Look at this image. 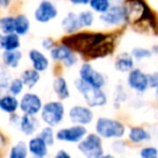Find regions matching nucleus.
<instances>
[{
	"label": "nucleus",
	"instance_id": "1",
	"mask_svg": "<svg viewBox=\"0 0 158 158\" xmlns=\"http://www.w3.org/2000/svg\"><path fill=\"white\" fill-rule=\"evenodd\" d=\"M108 38L107 35L103 33H75L66 36L62 39V44L67 46L72 51L85 54V56L92 52L99 44L104 42Z\"/></svg>",
	"mask_w": 158,
	"mask_h": 158
},
{
	"label": "nucleus",
	"instance_id": "2",
	"mask_svg": "<svg viewBox=\"0 0 158 158\" xmlns=\"http://www.w3.org/2000/svg\"><path fill=\"white\" fill-rule=\"evenodd\" d=\"M75 88L82 95L89 107H101L107 104V95L102 89L89 86L80 78L75 80Z\"/></svg>",
	"mask_w": 158,
	"mask_h": 158
},
{
	"label": "nucleus",
	"instance_id": "3",
	"mask_svg": "<svg viewBox=\"0 0 158 158\" xmlns=\"http://www.w3.org/2000/svg\"><path fill=\"white\" fill-rule=\"evenodd\" d=\"M95 133L102 139H120L125 135L126 127L116 119L100 117L95 123Z\"/></svg>",
	"mask_w": 158,
	"mask_h": 158
},
{
	"label": "nucleus",
	"instance_id": "4",
	"mask_svg": "<svg viewBox=\"0 0 158 158\" xmlns=\"http://www.w3.org/2000/svg\"><path fill=\"white\" fill-rule=\"evenodd\" d=\"M65 107L60 101H50L42 106L40 112L41 120L49 127H56L63 121Z\"/></svg>",
	"mask_w": 158,
	"mask_h": 158
},
{
	"label": "nucleus",
	"instance_id": "5",
	"mask_svg": "<svg viewBox=\"0 0 158 158\" xmlns=\"http://www.w3.org/2000/svg\"><path fill=\"white\" fill-rule=\"evenodd\" d=\"M78 151L86 158H100L104 155L102 138L97 133H89L78 143Z\"/></svg>",
	"mask_w": 158,
	"mask_h": 158
},
{
	"label": "nucleus",
	"instance_id": "6",
	"mask_svg": "<svg viewBox=\"0 0 158 158\" xmlns=\"http://www.w3.org/2000/svg\"><path fill=\"white\" fill-rule=\"evenodd\" d=\"M123 9L126 13V21L130 23H138L143 19L152 15V12L143 0H126Z\"/></svg>",
	"mask_w": 158,
	"mask_h": 158
},
{
	"label": "nucleus",
	"instance_id": "7",
	"mask_svg": "<svg viewBox=\"0 0 158 158\" xmlns=\"http://www.w3.org/2000/svg\"><path fill=\"white\" fill-rule=\"evenodd\" d=\"M79 78L89 86L98 89H102L106 84L105 76L89 63H84L79 68Z\"/></svg>",
	"mask_w": 158,
	"mask_h": 158
},
{
	"label": "nucleus",
	"instance_id": "8",
	"mask_svg": "<svg viewBox=\"0 0 158 158\" xmlns=\"http://www.w3.org/2000/svg\"><path fill=\"white\" fill-rule=\"evenodd\" d=\"M87 134H88V130L85 126L74 125L57 130L55 133V139L60 142L77 143L78 144Z\"/></svg>",
	"mask_w": 158,
	"mask_h": 158
},
{
	"label": "nucleus",
	"instance_id": "9",
	"mask_svg": "<svg viewBox=\"0 0 158 158\" xmlns=\"http://www.w3.org/2000/svg\"><path fill=\"white\" fill-rule=\"evenodd\" d=\"M42 100L36 93H25L20 100V110L25 115L36 116L42 110Z\"/></svg>",
	"mask_w": 158,
	"mask_h": 158
},
{
	"label": "nucleus",
	"instance_id": "10",
	"mask_svg": "<svg viewBox=\"0 0 158 158\" xmlns=\"http://www.w3.org/2000/svg\"><path fill=\"white\" fill-rule=\"evenodd\" d=\"M68 117H69L70 121L75 125L79 126H85L92 123L93 114L92 110L89 106H82V105H75L69 110L68 113Z\"/></svg>",
	"mask_w": 158,
	"mask_h": 158
},
{
	"label": "nucleus",
	"instance_id": "11",
	"mask_svg": "<svg viewBox=\"0 0 158 158\" xmlns=\"http://www.w3.org/2000/svg\"><path fill=\"white\" fill-rule=\"evenodd\" d=\"M59 14L56 6L50 0H42L40 1L38 7L36 8L35 13V20L39 23H48L50 21L54 20Z\"/></svg>",
	"mask_w": 158,
	"mask_h": 158
},
{
	"label": "nucleus",
	"instance_id": "12",
	"mask_svg": "<svg viewBox=\"0 0 158 158\" xmlns=\"http://www.w3.org/2000/svg\"><path fill=\"white\" fill-rule=\"evenodd\" d=\"M127 84L135 92L143 93L148 89V75L139 68H133L127 77Z\"/></svg>",
	"mask_w": 158,
	"mask_h": 158
},
{
	"label": "nucleus",
	"instance_id": "13",
	"mask_svg": "<svg viewBox=\"0 0 158 158\" xmlns=\"http://www.w3.org/2000/svg\"><path fill=\"white\" fill-rule=\"evenodd\" d=\"M100 20L106 25L118 26L126 21V13L123 6L115 5L112 6L105 13L100 15Z\"/></svg>",
	"mask_w": 158,
	"mask_h": 158
},
{
	"label": "nucleus",
	"instance_id": "14",
	"mask_svg": "<svg viewBox=\"0 0 158 158\" xmlns=\"http://www.w3.org/2000/svg\"><path fill=\"white\" fill-rule=\"evenodd\" d=\"M28 152L34 158H46L49 153V146L40 136L36 135L29 140Z\"/></svg>",
	"mask_w": 158,
	"mask_h": 158
},
{
	"label": "nucleus",
	"instance_id": "15",
	"mask_svg": "<svg viewBox=\"0 0 158 158\" xmlns=\"http://www.w3.org/2000/svg\"><path fill=\"white\" fill-rule=\"evenodd\" d=\"M28 57L31 60L33 68L37 72H46L49 68V65H50L49 59L41 51L37 50V49H31L28 52Z\"/></svg>",
	"mask_w": 158,
	"mask_h": 158
},
{
	"label": "nucleus",
	"instance_id": "16",
	"mask_svg": "<svg viewBox=\"0 0 158 158\" xmlns=\"http://www.w3.org/2000/svg\"><path fill=\"white\" fill-rule=\"evenodd\" d=\"M39 126L40 123L36 118V116H31V115H25V114H23L21 116L19 128H20V130L25 135H33L39 129Z\"/></svg>",
	"mask_w": 158,
	"mask_h": 158
},
{
	"label": "nucleus",
	"instance_id": "17",
	"mask_svg": "<svg viewBox=\"0 0 158 158\" xmlns=\"http://www.w3.org/2000/svg\"><path fill=\"white\" fill-rule=\"evenodd\" d=\"M62 28L66 34H75L81 28L80 23H79L78 14L74 13V12H69L65 18L62 20Z\"/></svg>",
	"mask_w": 158,
	"mask_h": 158
},
{
	"label": "nucleus",
	"instance_id": "18",
	"mask_svg": "<svg viewBox=\"0 0 158 158\" xmlns=\"http://www.w3.org/2000/svg\"><path fill=\"white\" fill-rule=\"evenodd\" d=\"M134 60L129 53H120L115 60V68L120 73H130L133 69Z\"/></svg>",
	"mask_w": 158,
	"mask_h": 158
},
{
	"label": "nucleus",
	"instance_id": "19",
	"mask_svg": "<svg viewBox=\"0 0 158 158\" xmlns=\"http://www.w3.org/2000/svg\"><path fill=\"white\" fill-rule=\"evenodd\" d=\"M23 53L20 50H14V51H3L1 54V60H2V64L6 67L9 68H16L20 65L21 61H22Z\"/></svg>",
	"mask_w": 158,
	"mask_h": 158
},
{
	"label": "nucleus",
	"instance_id": "20",
	"mask_svg": "<svg viewBox=\"0 0 158 158\" xmlns=\"http://www.w3.org/2000/svg\"><path fill=\"white\" fill-rule=\"evenodd\" d=\"M20 107V101L11 94H6L1 97L0 101V110L7 114H15L18 108Z\"/></svg>",
	"mask_w": 158,
	"mask_h": 158
},
{
	"label": "nucleus",
	"instance_id": "21",
	"mask_svg": "<svg viewBox=\"0 0 158 158\" xmlns=\"http://www.w3.org/2000/svg\"><path fill=\"white\" fill-rule=\"evenodd\" d=\"M53 90H54L56 97L60 100H66L69 98L70 92L66 79L62 76H59L53 81Z\"/></svg>",
	"mask_w": 158,
	"mask_h": 158
},
{
	"label": "nucleus",
	"instance_id": "22",
	"mask_svg": "<svg viewBox=\"0 0 158 158\" xmlns=\"http://www.w3.org/2000/svg\"><path fill=\"white\" fill-rule=\"evenodd\" d=\"M20 78L22 79L25 87H27L28 89H33L40 80V73L34 68H27L21 73Z\"/></svg>",
	"mask_w": 158,
	"mask_h": 158
},
{
	"label": "nucleus",
	"instance_id": "23",
	"mask_svg": "<svg viewBox=\"0 0 158 158\" xmlns=\"http://www.w3.org/2000/svg\"><path fill=\"white\" fill-rule=\"evenodd\" d=\"M128 138L132 143L139 144V143H143L151 140V134L142 127H132L129 130Z\"/></svg>",
	"mask_w": 158,
	"mask_h": 158
},
{
	"label": "nucleus",
	"instance_id": "24",
	"mask_svg": "<svg viewBox=\"0 0 158 158\" xmlns=\"http://www.w3.org/2000/svg\"><path fill=\"white\" fill-rule=\"evenodd\" d=\"M74 53V51H72V49H69L65 44H60V46H55L52 50L50 51V56L53 61L57 62H64L67 57H69L70 55Z\"/></svg>",
	"mask_w": 158,
	"mask_h": 158
},
{
	"label": "nucleus",
	"instance_id": "25",
	"mask_svg": "<svg viewBox=\"0 0 158 158\" xmlns=\"http://www.w3.org/2000/svg\"><path fill=\"white\" fill-rule=\"evenodd\" d=\"M21 47L20 36L18 34H9V35H3L2 41V49L5 51H14L19 50Z\"/></svg>",
	"mask_w": 158,
	"mask_h": 158
},
{
	"label": "nucleus",
	"instance_id": "26",
	"mask_svg": "<svg viewBox=\"0 0 158 158\" xmlns=\"http://www.w3.org/2000/svg\"><path fill=\"white\" fill-rule=\"evenodd\" d=\"M31 28V22L24 14H19L15 16V34L19 36L27 35Z\"/></svg>",
	"mask_w": 158,
	"mask_h": 158
},
{
	"label": "nucleus",
	"instance_id": "27",
	"mask_svg": "<svg viewBox=\"0 0 158 158\" xmlns=\"http://www.w3.org/2000/svg\"><path fill=\"white\" fill-rule=\"evenodd\" d=\"M28 147L23 141H19L11 147L9 152V158H27L28 157Z\"/></svg>",
	"mask_w": 158,
	"mask_h": 158
},
{
	"label": "nucleus",
	"instance_id": "28",
	"mask_svg": "<svg viewBox=\"0 0 158 158\" xmlns=\"http://www.w3.org/2000/svg\"><path fill=\"white\" fill-rule=\"evenodd\" d=\"M0 31L5 35L15 33V16L6 15L0 18Z\"/></svg>",
	"mask_w": 158,
	"mask_h": 158
},
{
	"label": "nucleus",
	"instance_id": "29",
	"mask_svg": "<svg viewBox=\"0 0 158 158\" xmlns=\"http://www.w3.org/2000/svg\"><path fill=\"white\" fill-rule=\"evenodd\" d=\"M91 10L97 13L103 14L110 9V0H90L89 2Z\"/></svg>",
	"mask_w": 158,
	"mask_h": 158
},
{
	"label": "nucleus",
	"instance_id": "30",
	"mask_svg": "<svg viewBox=\"0 0 158 158\" xmlns=\"http://www.w3.org/2000/svg\"><path fill=\"white\" fill-rule=\"evenodd\" d=\"M38 136H40V138L47 143L48 146H53L55 140H56V139H55V133H54V131H53V128L49 127V126L42 128L39 133H38Z\"/></svg>",
	"mask_w": 158,
	"mask_h": 158
},
{
	"label": "nucleus",
	"instance_id": "31",
	"mask_svg": "<svg viewBox=\"0 0 158 158\" xmlns=\"http://www.w3.org/2000/svg\"><path fill=\"white\" fill-rule=\"evenodd\" d=\"M24 84H23L22 79L21 78H13L10 80L9 87H8V90H9L10 94L13 95V97H18L21 93L23 92V89H24Z\"/></svg>",
	"mask_w": 158,
	"mask_h": 158
},
{
	"label": "nucleus",
	"instance_id": "32",
	"mask_svg": "<svg viewBox=\"0 0 158 158\" xmlns=\"http://www.w3.org/2000/svg\"><path fill=\"white\" fill-rule=\"evenodd\" d=\"M78 19L81 28L82 27H90L94 23V14L91 11H88V10H85V11L80 12L78 14Z\"/></svg>",
	"mask_w": 158,
	"mask_h": 158
},
{
	"label": "nucleus",
	"instance_id": "33",
	"mask_svg": "<svg viewBox=\"0 0 158 158\" xmlns=\"http://www.w3.org/2000/svg\"><path fill=\"white\" fill-rule=\"evenodd\" d=\"M152 54H153L152 50L141 48V47L132 49V52H131L132 57H133L134 60H136V61H142V60H144V59H148V57L152 56Z\"/></svg>",
	"mask_w": 158,
	"mask_h": 158
},
{
	"label": "nucleus",
	"instance_id": "34",
	"mask_svg": "<svg viewBox=\"0 0 158 158\" xmlns=\"http://www.w3.org/2000/svg\"><path fill=\"white\" fill-rule=\"evenodd\" d=\"M10 74L5 65L0 64V90H5L9 87Z\"/></svg>",
	"mask_w": 158,
	"mask_h": 158
},
{
	"label": "nucleus",
	"instance_id": "35",
	"mask_svg": "<svg viewBox=\"0 0 158 158\" xmlns=\"http://www.w3.org/2000/svg\"><path fill=\"white\" fill-rule=\"evenodd\" d=\"M141 158H158V149L154 146H145L140 151Z\"/></svg>",
	"mask_w": 158,
	"mask_h": 158
},
{
	"label": "nucleus",
	"instance_id": "36",
	"mask_svg": "<svg viewBox=\"0 0 158 158\" xmlns=\"http://www.w3.org/2000/svg\"><path fill=\"white\" fill-rule=\"evenodd\" d=\"M148 88H158V72H155L153 74L148 75Z\"/></svg>",
	"mask_w": 158,
	"mask_h": 158
},
{
	"label": "nucleus",
	"instance_id": "37",
	"mask_svg": "<svg viewBox=\"0 0 158 158\" xmlns=\"http://www.w3.org/2000/svg\"><path fill=\"white\" fill-rule=\"evenodd\" d=\"M77 62H78V57H77V55L75 54V53H73L69 57H67V59L63 62V64L65 67H72V66H74Z\"/></svg>",
	"mask_w": 158,
	"mask_h": 158
},
{
	"label": "nucleus",
	"instance_id": "38",
	"mask_svg": "<svg viewBox=\"0 0 158 158\" xmlns=\"http://www.w3.org/2000/svg\"><path fill=\"white\" fill-rule=\"evenodd\" d=\"M41 46H42V48H44V50H50L51 51L55 47V44H54L53 39H51V38H44V39L42 40V42H41Z\"/></svg>",
	"mask_w": 158,
	"mask_h": 158
},
{
	"label": "nucleus",
	"instance_id": "39",
	"mask_svg": "<svg viewBox=\"0 0 158 158\" xmlns=\"http://www.w3.org/2000/svg\"><path fill=\"white\" fill-rule=\"evenodd\" d=\"M53 158H72L70 154L68 152H66L65 149H60L55 153L54 157Z\"/></svg>",
	"mask_w": 158,
	"mask_h": 158
},
{
	"label": "nucleus",
	"instance_id": "40",
	"mask_svg": "<svg viewBox=\"0 0 158 158\" xmlns=\"http://www.w3.org/2000/svg\"><path fill=\"white\" fill-rule=\"evenodd\" d=\"M68 1L75 6H86L90 2V0H68Z\"/></svg>",
	"mask_w": 158,
	"mask_h": 158
},
{
	"label": "nucleus",
	"instance_id": "41",
	"mask_svg": "<svg viewBox=\"0 0 158 158\" xmlns=\"http://www.w3.org/2000/svg\"><path fill=\"white\" fill-rule=\"evenodd\" d=\"M11 3V0H0V9H7Z\"/></svg>",
	"mask_w": 158,
	"mask_h": 158
},
{
	"label": "nucleus",
	"instance_id": "42",
	"mask_svg": "<svg viewBox=\"0 0 158 158\" xmlns=\"http://www.w3.org/2000/svg\"><path fill=\"white\" fill-rule=\"evenodd\" d=\"M6 142H7V140H6V136L3 135L1 132H0V148H2V147L5 146Z\"/></svg>",
	"mask_w": 158,
	"mask_h": 158
},
{
	"label": "nucleus",
	"instance_id": "43",
	"mask_svg": "<svg viewBox=\"0 0 158 158\" xmlns=\"http://www.w3.org/2000/svg\"><path fill=\"white\" fill-rule=\"evenodd\" d=\"M100 158H116L114 155H112V154H104L103 156H101Z\"/></svg>",
	"mask_w": 158,
	"mask_h": 158
},
{
	"label": "nucleus",
	"instance_id": "44",
	"mask_svg": "<svg viewBox=\"0 0 158 158\" xmlns=\"http://www.w3.org/2000/svg\"><path fill=\"white\" fill-rule=\"evenodd\" d=\"M2 41H3V35L0 33V49H2Z\"/></svg>",
	"mask_w": 158,
	"mask_h": 158
},
{
	"label": "nucleus",
	"instance_id": "45",
	"mask_svg": "<svg viewBox=\"0 0 158 158\" xmlns=\"http://www.w3.org/2000/svg\"><path fill=\"white\" fill-rule=\"evenodd\" d=\"M155 95H156V99H157V101H158V88L156 89V92H155Z\"/></svg>",
	"mask_w": 158,
	"mask_h": 158
},
{
	"label": "nucleus",
	"instance_id": "46",
	"mask_svg": "<svg viewBox=\"0 0 158 158\" xmlns=\"http://www.w3.org/2000/svg\"><path fill=\"white\" fill-rule=\"evenodd\" d=\"M0 101H1V97H0Z\"/></svg>",
	"mask_w": 158,
	"mask_h": 158
}]
</instances>
